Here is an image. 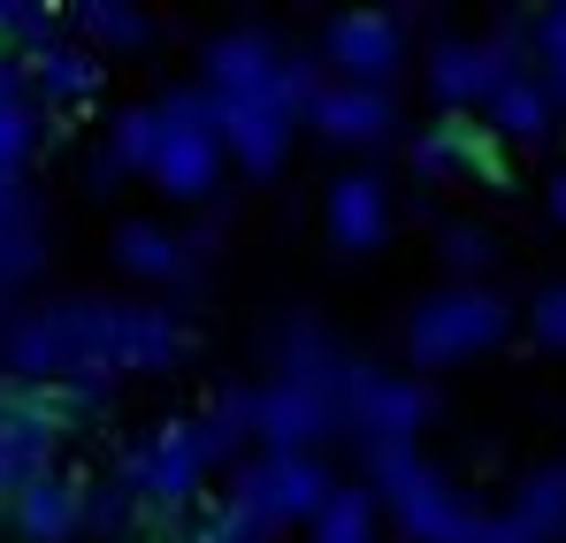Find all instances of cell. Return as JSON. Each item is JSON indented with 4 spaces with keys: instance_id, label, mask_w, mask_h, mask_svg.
Instances as JSON below:
<instances>
[{
    "instance_id": "21",
    "label": "cell",
    "mask_w": 566,
    "mask_h": 543,
    "mask_svg": "<svg viewBox=\"0 0 566 543\" xmlns=\"http://www.w3.org/2000/svg\"><path fill=\"white\" fill-rule=\"evenodd\" d=\"M429 138H437V154H444V169H452V177L505 184V169H497V138H490L482 123H468V115H444Z\"/></svg>"
},
{
    "instance_id": "28",
    "label": "cell",
    "mask_w": 566,
    "mask_h": 543,
    "mask_svg": "<svg viewBox=\"0 0 566 543\" xmlns=\"http://www.w3.org/2000/svg\"><path fill=\"white\" fill-rule=\"evenodd\" d=\"M31 154V100H0V177H15Z\"/></svg>"
},
{
    "instance_id": "9",
    "label": "cell",
    "mask_w": 566,
    "mask_h": 543,
    "mask_svg": "<svg viewBox=\"0 0 566 543\" xmlns=\"http://www.w3.org/2000/svg\"><path fill=\"white\" fill-rule=\"evenodd\" d=\"M62 437H70V414H62L54 390L0 383V505H15V490L46 474V459H54Z\"/></svg>"
},
{
    "instance_id": "14",
    "label": "cell",
    "mask_w": 566,
    "mask_h": 543,
    "mask_svg": "<svg viewBox=\"0 0 566 543\" xmlns=\"http://www.w3.org/2000/svg\"><path fill=\"white\" fill-rule=\"evenodd\" d=\"M322 222H329V246H337V253H376L382 238H390V184H382L376 169L337 177Z\"/></svg>"
},
{
    "instance_id": "24",
    "label": "cell",
    "mask_w": 566,
    "mask_h": 543,
    "mask_svg": "<svg viewBox=\"0 0 566 543\" xmlns=\"http://www.w3.org/2000/svg\"><path fill=\"white\" fill-rule=\"evenodd\" d=\"M154 146H161V107L154 100H138V107H123L115 115V130H107V154L123 161V169H154Z\"/></svg>"
},
{
    "instance_id": "1",
    "label": "cell",
    "mask_w": 566,
    "mask_h": 543,
    "mask_svg": "<svg viewBox=\"0 0 566 543\" xmlns=\"http://www.w3.org/2000/svg\"><path fill=\"white\" fill-rule=\"evenodd\" d=\"M191 353V330L138 299H54L0 330V361L15 383L54 390L77 375H130V367H177Z\"/></svg>"
},
{
    "instance_id": "31",
    "label": "cell",
    "mask_w": 566,
    "mask_h": 543,
    "mask_svg": "<svg viewBox=\"0 0 566 543\" xmlns=\"http://www.w3.org/2000/svg\"><path fill=\"white\" fill-rule=\"evenodd\" d=\"M123 177H130V169H123L115 154H99V161H93V184H123Z\"/></svg>"
},
{
    "instance_id": "3",
    "label": "cell",
    "mask_w": 566,
    "mask_h": 543,
    "mask_svg": "<svg viewBox=\"0 0 566 543\" xmlns=\"http://www.w3.org/2000/svg\"><path fill=\"white\" fill-rule=\"evenodd\" d=\"M368 490H376V505L398 513V529L413 543H482L490 536V513L452 474H437L413 445H368Z\"/></svg>"
},
{
    "instance_id": "32",
    "label": "cell",
    "mask_w": 566,
    "mask_h": 543,
    "mask_svg": "<svg viewBox=\"0 0 566 543\" xmlns=\"http://www.w3.org/2000/svg\"><path fill=\"white\" fill-rule=\"evenodd\" d=\"M552 215H559V222H566V177L552 184Z\"/></svg>"
},
{
    "instance_id": "29",
    "label": "cell",
    "mask_w": 566,
    "mask_h": 543,
    "mask_svg": "<svg viewBox=\"0 0 566 543\" xmlns=\"http://www.w3.org/2000/svg\"><path fill=\"white\" fill-rule=\"evenodd\" d=\"M528 330H536L552 353H566V283H544V291H536V306H528Z\"/></svg>"
},
{
    "instance_id": "2",
    "label": "cell",
    "mask_w": 566,
    "mask_h": 543,
    "mask_svg": "<svg viewBox=\"0 0 566 543\" xmlns=\"http://www.w3.org/2000/svg\"><path fill=\"white\" fill-rule=\"evenodd\" d=\"M245 429H253V390H230L222 406H207V414H191V421L146 429V437L130 445V459H123V482L138 490L146 513L185 521V513H199V482L238 452Z\"/></svg>"
},
{
    "instance_id": "8",
    "label": "cell",
    "mask_w": 566,
    "mask_h": 543,
    "mask_svg": "<svg viewBox=\"0 0 566 543\" xmlns=\"http://www.w3.org/2000/svg\"><path fill=\"white\" fill-rule=\"evenodd\" d=\"M437 414V390L413 375H390L376 361L345 367V429L360 445H413V429Z\"/></svg>"
},
{
    "instance_id": "18",
    "label": "cell",
    "mask_w": 566,
    "mask_h": 543,
    "mask_svg": "<svg viewBox=\"0 0 566 543\" xmlns=\"http://www.w3.org/2000/svg\"><path fill=\"white\" fill-rule=\"evenodd\" d=\"M99 54L93 46H54V54H31V100H46V107H85V100H99Z\"/></svg>"
},
{
    "instance_id": "20",
    "label": "cell",
    "mask_w": 566,
    "mask_h": 543,
    "mask_svg": "<svg viewBox=\"0 0 566 543\" xmlns=\"http://www.w3.org/2000/svg\"><path fill=\"white\" fill-rule=\"evenodd\" d=\"M77 31L93 39V54H146L154 46V15L146 8H130V0H85L77 8Z\"/></svg>"
},
{
    "instance_id": "7",
    "label": "cell",
    "mask_w": 566,
    "mask_h": 543,
    "mask_svg": "<svg viewBox=\"0 0 566 543\" xmlns=\"http://www.w3.org/2000/svg\"><path fill=\"white\" fill-rule=\"evenodd\" d=\"M345 367L337 375H269L253 390V437L269 452H306L329 429H345Z\"/></svg>"
},
{
    "instance_id": "19",
    "label": "cell",
    "mask_w": 566,
    "mask_h": 543,
    "mask_svg": "<svg viewBox=\"0 0 566 543\" xmlns=\"http://www.w3.org/2000/svg\"><path fill=\"white\" fill-rule=\"evenodd\" d=\"M107 253H115L130 275H146V283H185V275H191L185 269V238L161 230V222H115Z\"/></svg>"
},
{
    "instance_id": "12",
    "label": "cell",
    "mask_w": 566,
    "mask_h": 543,
    "mask_svg": "<svg viewBox=\"0 0 566 543\" xmlns=\"http://www.w3.org/2000/svg\"><path fill=\"white\" fill-rule=\"evenodd\" d=\"M505 77H521V70H513V31H505V39H437V46H429V92H437L444 107L490 100Z\"/></svg>"
},
{
    "instance_id": "5",
    "label": "cell",
    "mask_w": 566,
    "mask_h": 543,
    "mask_svg": "<svg viewBox=\"0 0 566 543\" xmlns=\"http://www.w3.org/2000/svg\"><path fill=\"white\" fill-rule=\"evenodd\" d=\"M161 107V146H154V191H169V199H207L214 177H222V161H230V146H222V100L207 85H185V92H161L154 100Z\"/></svg>"
},
{
    "instance_id": "23",
    "label": "cell",
    "mask_w": 566,
    "mask_h": 543,
    "mask_svg": "<svg viewBox=\"0 0 566 543\" xmlns=\"http://www.w3.org/2000/svg\"><path fill=\"white\" fill-rule=\"evenodd\" d=\"M490 123H497L505 138H544V130H552V100L528 85V77H505V85L490 92Z\"/></svg>"
},
{
    "instance_id": "30",
    "label": "cell",
    "mask_w": 566,
    "mask_h": 543,
    "mask_svg": "<svg viewBox=\"0 0 566 543\" xmlns=\"http://www.w3.org/2000/svg\"><path fill=\"white\" fill-rule=\"evenodd\" d=\"M23 215H31V207H23V191H15V177H0V230H8V222H23Z\"/></svg>"
},
{
    "instance_id": "17",
    "label": "cell",
    "mask_w": 566,
    "mask_h": 543,
    "mask_svg": "<svg viewBox=\"0 0 566 543\" xmlns=\"http://www.w3.org/2000/svg\"><path fill=\"white\" fill-rule=\"evenodd\" d=\"M566 536V467H536L513 498V513H490L482 543H559Z\"/></svg>"
},
{
    "instance_id": "26",
    "label": "cell",
    "mask_w": 566,
    "mask_h": 543,
    "mask_svg": "<svg viewBox=\"0 0 566 543\" xmlns=\"http://www.w3.org/2000/svg\"><path fill=\"white\" fill-rule=\"evenodd\" d=\"M138 513H146V505H138V490H130L123 474H115V482H93V498H85V529H93V536H123Z\"/></svg>"
},
{
    "instance_id": "27",
    "label": "cell",
    "mask_w": 566,
    "mask_h": 543,
    "mask_svg": "<svg viewBox=\"0 0 566 543\" xmlns=\"http://www.w3.org/2000/svg\"><path fill=\"white\" fill-rule=\"evenodd\" d=\"M490 253H497L490 230H474V222H452V230H444V269H452V283L482 275V269H490Z\"/></svg>"
},
{
    "instance_id": "10",
    "label": "cell",
    "mask_w": 566,
    "mask_h": 543,
    "mask_svg": "<svg viewBox=\"0 0 566 543\" xmlns=\"http://www.w3.org/2000/svg\"><path fill=\"white\" fill-rule=\"evenodd\" d=\"M329 62H337L345 85L382 92V77H398V62H406V15L398 8H353V15H337L329 23Z\"/></svg>"
},
{
    "instance_id": "15",
    "label": "cell",
    "mask_w": 566,
    "mask_h": 543,
    "mask_svg": "<svg viewBox=\"0 0 566 543\" xmlns=\"http://www.w3.org/2000/svg\"><path fill=\"white\" fill-rule=\"evenodd\" d=\"M329 146H382L390 130H398V100L376 85H345V77H329V92L314 100V115H306Z\"/></svg>"
},
{
    "instance_id": "22",
    "label": "cell",
    "mask_w": 566,
    "mask_h": 543,
    "mask_svg": "<svg viewBox=\"0 0 566 543\" xmlns=\"http://www.w3.org/2000/svg\"><path fill=\"white\" fill-rule=\"evenodd\" d=\"M376 490L368 482H345L329 505H322V521L306 529V543H376Z\"/></svg>"
},
{
    "instance_id": "25",
    "label": "cell",
    "mask_w": 566,
    "mask_h": 543,
    "mask_svg": "<svg viewBox=\"0 0 566 543\" xmlns=\"http://www.w3.org/2000/svg\"><path fill=\"white\" fill-rule=\"evenodd\" d=\"M39 261H46V230H39L31 215L8 222V230H0V291H8V283H31Z\"/></svg>"
},
{
    "instance_id": "16",
    "label": "cell",
    "mask_w": 566,
    "mask_h": 543,
    "mask_svg": "<svg viewBox=\"0 0 566 543\" xmlns=\"http://www.w3.org/2000/svg\"><path fill=\"white\" fill-rule=\"evenodd\" d=\"M291 123L276 100H222V146L245 177H276L283 154H291Z\"/></svg>"
},
{
    "instance_id": "11",
    "label": "cell",
    "mask_w": 566,
    "mask_h": 543,
    "mask_svg": "<svg viewBox=\"0 0 566 543\" xmlns=\"http://www.w3.org/2000/svg\"><path fill=\"white\" fill-rule=\"evenodd\" d=\"M283 62H291V54H283L261 23H238V31L207 39V92H214V100H276Z\"/></svg>"
},
{
    "instance_id": "13",
    "label": "cell",
    "mask_w": 566,
    "mask_h": 543,
    "mask_svg": "<svg viewBox=\"0 0 566 543\" xmlns=\"http://www.w3.org/2000/svg\"><path fill=\"white\" fill-rule=\"evenodd\" d=\"M85 498H93L85 474L46 467L39 482L15 490V505H8V536H15V543H70V536H85Z\"/></svg>"
},
{
    "instance_id": "4",
    "label": "cell",
    "mask_w": 566,
    "mask_h": 543,
    "mask_svg": "<svg viewBox=\"0 0 566 543\" xmlns=\"http://www.w3.org/2000/svg\"><path fill=\"white\" fill-rule=\"evenodd\" d=\"M513 306L482 283H437L406 306V361L413 367H460L490 345H505Z\"/></svg>"
},
{
    "instance_id": "6",
    "label": "cell",
    "mask_w": 566,
    "mask_h": 543,
    "mask_svg": "<svg viewBox=\"0 0 566 543\" xmlns=\"http://www.w3.org/2000/svg\"><path fill=\"white\" fill-rule=\"evenodd\" d=\"M337 490H345V482H329V467H322L314 452H261L238 482H230V505L253 513V521L276 536V529H291V521L314 529L322 505H329Z\"/></svg>"
}]
</instances>
